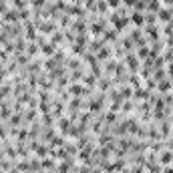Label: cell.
<instances>
[{
	"label": "cell",
	"mask_w": 173,
	"mask_h": 173,
	"mask_svg": "<svg viewBox=\"0 0 173 173\" xmlns=\"http://www.w3.org/2000/svg\"><path fill=\"white\" fill-rule=\"evenodd\" d=\"M111 22H113V26L115 28H125V22H127V18H121V16H117V14H113L111 16Z\"/></svg>",
	"instance_id": "6da1fadb"
},
{
	"label": "cell",
	"mask_w": 173,
	"mask_h": 173,
	"mask_svg": "<svg viewBox=\"0 0 173 173\" xmlns=\"http://www.w3.org/2000/svg\"><path fill=\"white\" fill-rule=\"evenodd\" d=\"M131 22L137 24V26H141V24H143V16L139 14V12H133V16H131Z\"/></svg>",
	"instance_id": "7a4b0ae2"
},
{
	"label": "cell",
	"mask_w": 173,
	"mask_h": 173,
	"mask_svg": "<svg viewBox=\"0 0 173 173\" xmlns=\"http://www.w3.org/2000/svg\"><path fill=\"white\" fill-rule=\"evenodd\" d=\"M169 89H171V83L169 81H163L161 85H159V91H169Z\"/></svg>",
	"instance_id": "3957f363"
},
{
	"label": "cell",
	"mask_w": 173,
	"mask_h": 173,
	"mask_svg": "<svg viewBox=\"0 0 173 173\" xmlns=\"http://www.w3.org/2000/svg\"><path fill=\"white\" fill-rule=\"evenodd\" d=\"M71 93H73V95H81V93H85L81 89V85H73V89H71Z\"/></svg>",
	"instance_id": "277c9868"
},
{
	"label": "cell",
	"mask_w": 173,
	"mask_h": 173,
	"mask_svg": "<svg viewBox=\"0 0 173 173\" xmlns=\"http://www.w3.org/2000/svg\"><path fill=\"white\" fill-rule=\"evenodd\" d=\"M169 16H171V12H169V10H161V12H159V18H161V20H167Z\"/></svg>",
	"instance_id": "5b68a950"
},
{
	"label": "cell",
	"mask_w": 173,
	"mask_h": 173,
	"mask_svg": "<svg viewBox=\"0 0 173 173\" xmlns=\"http://www.w3.org/2000/svg\"><path fill=\"white\" fill-rule=\"evenodd\" d=\"M43 165L46 167V169H52V165H54V163L50 161V159H44V161H43Z\"/></svg>",
	"instance_id": "8992f818"
},
{
	"label": "cell",
	"mask_w": 173,
	"mask_h": 173,
	"mask_svg": "<svg viewBox=\"0 0 173 173\" xmlns=\"http://www.w3.org/2000/svg\"><path fill=\"white\" fill-rule=\"evenodd\" d=\"M43 52H46V54H50V52H52V46H44V48H43Z\"/></svg>",
	"instance_id": "52a82bcc"
},
{
	"label": "cell",
	"mask_w": 173,
	"mask_h": 173,
	"mask_svg": "<svg viewBox=\"0 0 173 173\" xmlns=\"http://www.w3.org/2000/svg\"><path fill=\"white\" fill-rule=\"evenodd\" d=\"M109 4H111L113 8H117V4H119V0H109Z\"/></svg>",
	"instance_id": "ba28073f"
},
{
	"label": "cell",
	"mask_w": 173,
	"mask_h": 173,
	"mask_svg": "<svg viewBox=\"0 0 173 173\" xmlns=\"http://www.w3.org/2000/svg\"><path fill=\"white\" fill-rule=\"evenodd\" d=\"M161 159H163V161H171V155H169V153H165V155H163Z\"/></svg>",
	"instance_id": "9c48e42d"
},
{
	"label": "cell",
	"mask_w": 173,
	"mask_h": 173,
	"mask_svg": "<svg viewBox=\"0 0 173 173\" xmlns=\"http://www.w3.org/2000/svg\"><path fill=\"white\" fill-rule=\"evenodd\" d=\"M163 2H165V4H173V0H163Z\"/></svg>",
	"instance_id": "30bf717a"
}]
</instances>
